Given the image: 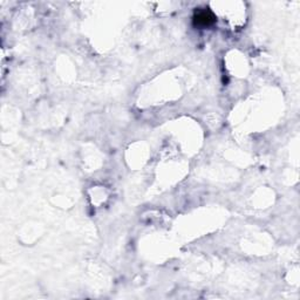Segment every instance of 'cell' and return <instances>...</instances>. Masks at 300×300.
Listing matches in <instances>:
<instances>
[{
	"label": "cell",
	"mask_w": 300,
	"mask_h": 300,
	"mask_svg": "<svg viewBox=\"0 0 300 300\" xmlns=\"http://www.w3.org/2000/svg\"><path fill=\"white\" fill-rule=\"evenodd\" d=\"M216 21V17L214 13L209 9H202V11H196L195 15H193V24L196 26H201V27H205V26H210Z\"/></svg>",
	"instance_id": "cell-1"
}]
</instances>
